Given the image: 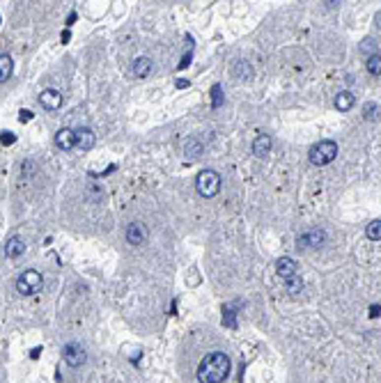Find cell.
Masks as SVG:
<instances>
[{
  "label": "cell",
  "mask_w": 381,
  "mask_h": 383,
  "mask_svg": "<svg viewBox=\"0 0 381 383\" xmlns=\"http://www.w3.org/2000/svg\"><path fill=\"white\" fill-rule=\"evenodd\" d=\"M127 241L131 245H142L147 241V227L142 223H131L127 227Z\"/></svg>",
  "instance_id": "52a82bcc"
},
{
  "label": "cell",
  "mask_w": 381,
  "mask_h": 383,
  "mask_svg": "<svg viewBox=\"0 0 381 383\" xmlns=\"http://www.w3.org/2000/svg\"><path fill=\"white\" fill-rule=\"evenodd\" d=\"M365 234H368V239H372V241H381V220H372V223H368Z\"/></svg>",
  "instance_id": "ac0fdd59"
},
{
  "label": "cell",
  "mask_w": 381,
  "mask_h": 383,
  "mask_svg": "<svg viewBox=\"0 0 381 383\" xmlns=\"http://www.w3.org/2000/svg\"><path fill=\"white\" fill-rule=\"evenodd\" d=\"M211 104H214V108L223 106V90H221V85L211 87Z\"/></svg>",
  "instance_id": "44dd1931"
},
{
  "label": "cell",
  "mask_w": 381,
  "mask_h": 383,
  "mask_svg": "<svg viewBox=\"0 0 381 383\" xmlns=\"http://www.w3.org/2000/svg\"><path fill=\"white\" fill-rule=\"evenodd\" d=\"M0 142H2V145H14V142H16V136H14L12 131H2L0 133Z\"/></svg>",
  "instance_id": "603a6c76"
},
{
  "label": "cell",
  "mask_w": 381,
  "mask_h": 383,
  "mask_svg": "<svg viewBox=\"0 0 381 383\" xmlns=\"http://www.w3.org/2000/svg\"><path fill=\"white\" fill-rule=\"evenodd\" d=\"M177 87H188V80H177Z\"/></svg>",
  "instance_id": "f546056e"
},
{
  "label": "cell",
  "mask_w": 381,
  "mask_h": 383,
  "mask_svg": "<svg viewBox=\"0 0 381 383\" xmlns=\"http://www.w3.org/2000/svg\"><path fill=\"white\" fill-rule=\"evenodd\" d=\"M202 152H205V145H202V142H200L198 138L186 140V145H184V154H186V159H191V161L200 159Z\"/></svg>",
  "instance_id": "4fadbf2b"
},
{
  "label": "cell",
  "mask_w": 381,
  "mask_h": 383,
  "mask_svg": "<svg viewBox=\"0 0 381 383\" xmlns=\"http://www.w3.org/2000/svg\"><path fill=\"white\" fill-rule=\"evenodd\" d=\"M26 252V241L21 237H12L9 241H7V245H5V255L9 259H16V257H21Z\"/></svg>",
  "instance_id": "8fae6325"
},
{
  "label": "cell",
  "mask_w": 381,
  "mask_h": 383,
  "mask_svg": "<svg viewBox=\"0 0 381 383\" xmlns=\"http://www.w3.org/2000/svg\"><path fill=\"white\" fill-rule=\"evenodd\" d=\"M195 188L202 198H214L221 191V174L216 170H202L195 179Z\"/></svg>",
  "instance_id": "3957f363"
},
{
  "label": "cell",
  "mask_w": 381,
  "mask_h": 383,
  "mask_svg": "<svg viewBox=\"0 0 381 383\" xmlns=\"http://www.w3.org/2000/svg\"><path fill=\"white\" fill-rule=\"evenodd\" d=\"M55 145L60 147L62 152H71V149H76V136L71 129H60V131L55 133Z\"/></svg>",
  "instance_id": "30bf717a"
},
{
  "label": "cell",
  "mask_w": 381,
  "mask_h": 383,
  "mask_svg": "<svg viewBox=\"0 0 381 383\" xmlns=\"http://www.w3.org/2000/svg\"><path fill=\"white\" fill-rule=\"evenodd\" d=\"M368 71L372 73V76H381V55L379 53H375V55H370L368 58Z\"/></svg>",
  "instance_id": "d6986e66"
},
{
  "label": "cell",
  "mask_w": 381,
  "mask_h": 383,
  "mask_svg": "<svg viewBox=\"0 0 381 383\" xmlns=\"http://www.w3.org/2000/svg\"><path fill=\"white\" fill-rule=\"evenodd\" d=\"M375 23H377V28H379V30H381V12H379V14H377V16H375Z\"/></svg>",
  "instance_id": "f1b7e54d"
},
{
  "label": "cell",
  "mask_w": 381,
  "mask_h": 383,
  "mask_svg": "<svg viewBox=\"0 0 381 383\" xmlns=\"http://www.w3.org/2000/svg\"><path fill=\"white\" fill-rule=\"evenodd\" d=\"M351 106H354V94H351V92L345 90V92H340L338 97H335V108H338V110L347 112Z\"/></svg>",
  "instance_id": "2e32d148"
},
{
  "label": "cell",
  "mask_w": 381,
  "mask_h": 383,
  "mask_svg": "<svg viewBox=\"0 0 381 383\" xmlns=\"http://www.w3.org/2000/svg\"><path fill=\"white\" fill-rule=\"evenodd\" d=\"M69 41V30H65V33H62V44H67Z\"/></svg>",
  "instance_id": "83f0119b"
},
{
  "label": "cell",
  "mask_w": 381,
  "mask_h": 383,
  "mask_svg": "<svg viewBox=\"0 0 381 383\" xmlns=\"http://www.w3.org/2000/svg\"><path fill=\"white\" fill-rule=\"evenodd\" d=\"M188 60H191V53H186L184 55V60H181V65H179V69H184V67L188 65Z\"/></svg>",
  "instance_id": "4316f807"
},
{
  "label": "cell",
  "mask_w": 381,
  "mask_h": 383,
  "mask_svg": "<svg viewBox=\"0 0 381 383\" xmlns=\"http://www.w3.org/2000/svg\"><path fill=\"white\" fill-rule=\"evenodd\" d=\"M62 358H65V363L71 365V367H80V365L85 363V349L76 342H69L65 344V349H62Z\"/></svg>",
  "instance_id": "5b68a950"
},
{
  "label": "cell",
  "mask_w": 381,
  "mask_h": 383,
  "mask_svg": "<svg viewBox=\"0 0 381 383\" xmlns=\"http://www.w3.org/2000/svg\"><path fill=\"white\" fill-rule=\"evenodd\" d=\"M134 73H136V78H147L149 73H152V60L149 58H138L134 62Z\"/></svg>",
  "instance_id": "9a60e30c"
},
{
  "label": "cell",
  "mask_w": 381,
  "mask_h": 383,
  "mask_svg": "<svg viewBox=\"0 0 381 383\" xmlns=\"http://www.w3.org/2000/svg\"><path fill=\"white\" fill-rule=\"evenodd\" d=\"M335 156H338V145H335L333 140H319L308 152V159H310L312 165H328Z\"/></svg>",
  "instance_id": "7a4b0ae2"
},
{
  "label": "cell",
  "mask_w": 381,
  "mask_h": 383,
  "mask_svg": "<svg viewBox=\"0 0 381 383\" xmlns=\"http://www.w3.org/2000/svg\"><path fill=\"white\" fill-rule=\"evenodd\" d=\"M39 104L46 110H58V108L62 106V94L58 92V90H53V87H48V90H44V92L39 94Z\"/></svg>",
  "instance_id": "ba28073f"
},
{
  "label": "cell",
  "mask_w": 381,
  "mask_h": 383,
  "mask_svg": "<svg viewBox=\"0 0 381 383\" xmlns=\"http://www.w3.org/2000/svg\"><path fill=\"white\" fill-rule=\"evenodd\" d=\"M276 271H278V276H282V278L296 276V262L292 257H280L278 262H276Z\"/></svg>",
  "instance_id": "7c38bea8"
},
{
  "label": "cell",
  "mask_w": 381,
  "mask_h": 383,
  "mask_svg": "<svg viewBox=\"0 0 381 383\" xmlns=\"http://www.w3.org/2000/svg\"><path fill=\"white\" fill-rule=\"evenodd\" d=\"M74 136H76V149H78V152H90V149L94 147V142H97L94 131H92V129H87V126L76 129Z\"/></svg>",
  "instance_id": "8992f818"
},
{
  "label": "cell",
  "mask_w": 381,
  "mask_h": 383,
  "mask_svg": "<svg viewBox=\"0 0 381 383\" xmlns=\"http://www.w3.org/2000/svg\"><path fill=\"white\" fill-rule=\"evenodd\" d=\"M41 282H44L41 273L35 271V269H28V271H23L16 278V291L21 296H33V294H37L41 289Z\"/></svg>",
  "instance_id": "277c9868"
},
{
  "label": "cell",
  "mask_w": 381,
  "mask_h": 383,
  "mask_svg": "<svg viewBox=\"0 0 381 383\" xmlns=\"http://www.w3.org/2000/svg\"><path fill=\"white\" fill-rule=\"evenodd\" d=\"M12 69H14L12 58L5 53H0V83H5V80L12 76Z\"/></svg>",
  "instance_id": "e0dca14e"
},
{
  "label": "cell",
  "mask_w": 381,
  "mask_h": 383,
  "mask_svg": "<svg viewBox=\"0 0 381 383\" xmlns=\"http://www.w3.org/2000/svg\"><path fill=\"white\" fill-rule=\"evenodd\" d=\"M361 51L363 53H370V55H375V51H377V44L372 39H363V44H361ZM368 55V58H370Z\"/></svg>",
  "instance_id": "7402d4cb"
},
{
  "label": "cell",
  "mask_w": 381,
  "mask_h": 383,
  "mask_svg": "<svg viewBox=\"0 0 381 383\" xmlns=\"http://www.w3.org/2000/svg\"><path fill=\"white\" fill-rule=\"evenodd\" d=\"M230 358L223 351H211L202 358L198 367V381L200 383H223L230 377Z\"/></svg>",
  "instance_id": "6da1fadb"
},
{
  "label": "cell",
  "mask_w": 381,
  "mask_h": 383,
  "mask_svg": "<svg viewBox=\"0 0 381 383\" xmlns=\"http://www.w3.org/2000/svg\"><path fill=\"white\" fill-rule=\"evenodd\" d=\"M287 291L289 294H292V296H296V294H299V291L303 289V280L299 276H292V278H287Z\"/></svg>",
  "instance_id": "ffe728a7"
},
{
  "label": "cell",
  "mask_w": 381,
  "mask_h": 383,
  "mask_svg": "<svg viewBox=\"0 0 381 383\" xmlns=\"http://www.w3.org/2000/svg\"><path fill=\"white\" fill-rule=\"evenodd\" d=\"M363 112H365V117H368V119H372V117H375V112H377V106H375V104H365V110H363Z\"/></svg>",
  "instance_id": "cb8c5ba5"
},
{
  "label": "cell",
  "mask_w": 381,
  "mask_h": 383,
  "mask_svg": "<svg viewBox=\"0 0 381 383\" xmlns=\"http://www.w3.org/2000/svg\"><path fill=\"white\" fill-rule=\"evenodd\" d=\"M379 314H381V305H372V308H370V317L377 319Z\"/></svg>",
  "instance_id": "484cf974"
},
{
  "label": "cell",
  "mask_w": 381,
  "mask_h": 383,
  "mask_svg": "<svg viewBox=\"0 0 381 383\" xmlns=\"http://www.w3.org/2000/svg\"><path fill=\"white\" fill-rule=\"evenodd\" d=\"M269 149H271V138H269L267 133H260L253 142V152L255 156H267Z\"/></svg>",
  "instance_id": "5bb4252c"
},
{
  "label": "cell",
  "mask_w": 381,
  "mask_h": 383,
  "mask_svg": "<svg viewBox=\"0 0 381 383\" xmlns=\"http://www.w3.org/2000/svg\"><path fill=\"white\" fill-rule=\"evenodd\" d=\"M19 119L23 122V124H26V122H30V119H33V112H30V110H21L19 112Z\"/></svg>",
  "instance_id": "d4e9b609"
},
{
  "label": "cell",
  "mask_w": 381,
  "mask_h": 383,
  "mask_svg": "<svg viewBox=\"0 0 381 383\" xmlns=\"http://www.w3.org/2000/svg\"><path fill=\"white\" fill-rule=\"evenodd\" d=\"M324 239H326V234L321 230L306 232L303 237H299V250H301V248H319V245L324 244Z\"/></svg>",
  "instance_id": "9c48e42d"
}]
</instances>
